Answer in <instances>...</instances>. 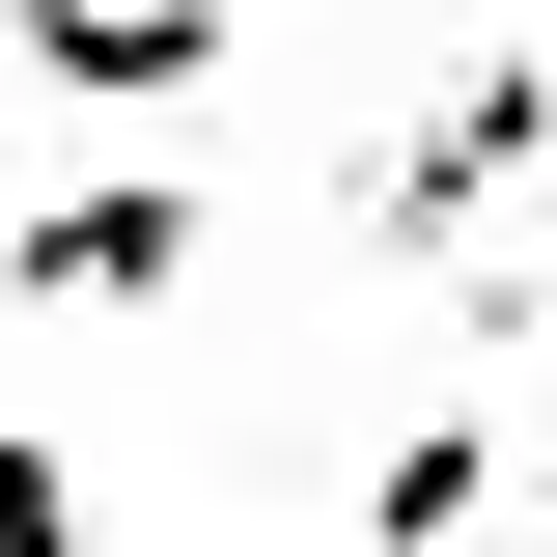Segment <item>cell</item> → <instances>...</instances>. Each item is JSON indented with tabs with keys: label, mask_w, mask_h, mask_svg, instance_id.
Wrapping results in <instances>:
<instances>
[{
	"label": "cell",
	"mask_w": 557,
	"mask_h": 557,
	"mask_svg": "<svg viewBox=\"0 0 557 557\" xmlns=\"http://www.w3.org/2000/svg\"><path fill=\"white\" fill-rule=\"evenodd\" d=\"M196 251H223V223H196V168H57V196L0 223V307H28V335H84V307H168Z\"/></svg>",
	"instance_id": "cell-1"
},
{
	"label": "cell",
	"mask_w": 557,
	"mask_h": 557,
	"mask_svg": "<svg viewBox=\"0 0 557 557\" xmlns=\"http://www.w3.org/2000/svg\"><path fill=\"white\" fill-rule=\"evenodd\" d=\"M28 84H57V112H196L223 0H28Z\"/></svg>",
	"instance_id": "cell-2"
},
{
	"label": "cell",
	"mask_w": 557,
	"mask_h": 557,
	"mask_svg": "<svg viewBox=\"0 0 557 557\" xmlns=\"http://www.w3.org/2000/svg\"><path fill=\"white\" fill-rule=\"evenodd\" d=\"M502 474H530V446H502V418H418L391 474H362V530H474V502H502Z\"/></svg>",
	"instance_id": "cell-3"
},
{
	"label": "cell",
	"mask_w": 557,
	"mask_h": 557,
	"mask_svg": "<svg viewBox=\"0 0 557 557\" xmlns=\"http://www.w3.org/2000/svg\"><path fill=\"white\" fill-rule=\"evenodd\" d=\"M57 530H84V474L28 446V418H0V557H57Z\"/></svg>",
	"instance_id": "cell-4"
}]
</instances>
